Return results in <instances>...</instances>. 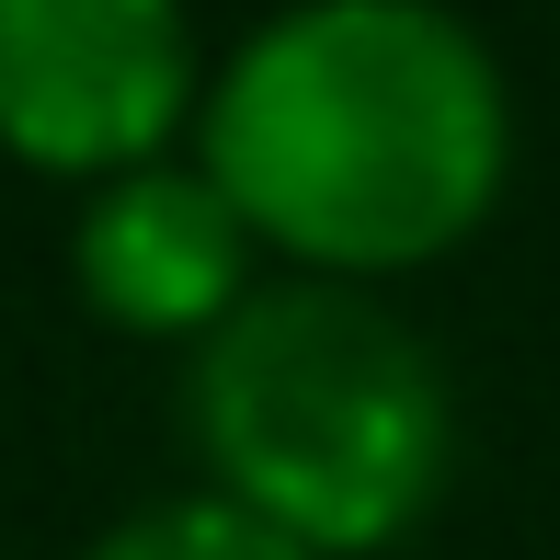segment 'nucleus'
<instances>
[{
	"label": "nucleus",
	"instance_id": "obj_5",
	"mask_svg": "<svg viewBox=\"0 0 560 560\" xmlns=\"http://www.w3.org/2000/svg\"><path fill=\"white\" fill-rule=\"evenodd\" d=\"M81 560H298V549L275 538L264 515H241V503H218L207 480H195V492H161V503H138V515H115Z\"/></svg>",
	"mask_w": 560,
	"mask_h": 560
},
{
	"label": "nucleus",
	"instance_id": "obj_4",
	"mask_svg": "<svg viewBox=\"0 0 560 560\" xmlns=\"http://www.w3.org/2000/svg\"><path fill=\"white\" fill-rule=\"evenodd\" d=\"M252 264H264L252 229L229 218V195L184 161V149L149 161V172L92 184L81 218H69V287H81V310L104 320V332H138V343H184L195 354L252 287H264Z\"/></svg>",
	"mask_w": 560,
	"mask_h": 560
},
{
	"label": "nucleus",
	"instance_id": "obj_1",
	"mask_svg": "<svg viewBox=\"0 0 560 560\" xmlns=\"http://www.w3.org/2000/svg\"><path fill=\"white\" fill-rule=\"evenodd\" d=\"M184 161L229 195L252 252L377 287L446 264L503 207L515 92L435 0H298L207 69Z\"/></svg>",
	"mask_w": 560,
	"mask_h": 560
},
{
	"label": "nucleus",
	"instance_id": "obj_2",
	"mask_svg": "<svg viewBox=\"0 0 560 560\" xmlns=\"http://www.w3.org/2000/svg\"><path fill=\"white\" fill-rule=\"evenodd\" d=\"M184 446L298 560H389L457 480V377L377 287H252L184 354Z\"/></svg>",
	"mask_w": 560,
	"mask_h": 560
},
{
	"label": "nucleus",
	"instance_id": "obj_3",
	"mask_svg": "<svg viewBox=\"0 0 560 560\" xmlns=\"http://www.w3.org/2000/svg\"><path fill=\"white\" fill-rule=\"evenodd\" d=\"M207 104V46L172 0H0V149L58 184L172 161Z\"/></svg>",
	"mask_w": 560,
	"mask_h": 560
}]
</instances>
